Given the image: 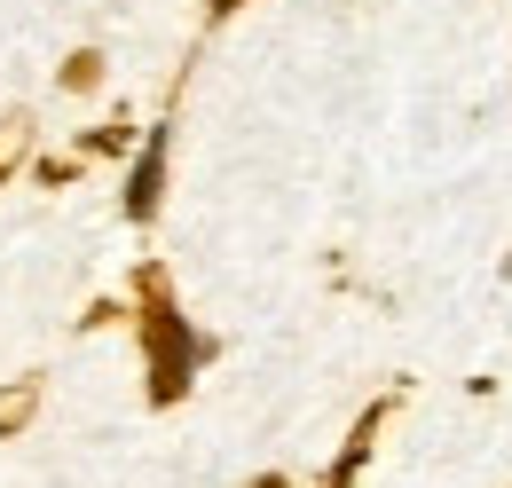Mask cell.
I'll list each match as a JSON object with an SVG mask.
<instances>
[{
  "mask_svg": "<svg viewBox=\"0 0 512 488\" xmlns=\"http://www.w3.org/2000/svg\"><path fill=\"white\" fill-rule=\"evenodd\" d=\"M379 426H386V410H363V418H355V433H347V449L331 457V481H323V488H347L363 465H371V441H379Z\"/></svg>",
  "mask_w": 512,
  "mask_h": 488,
  "instance_id": "3",
  "label": "cell"
},
{
  "mask_svg": "<svg viewBox=\"0 0 512 488\" xmlns=\"http://www.w3.org/2000/svg\"><path fill=\"white\" fill-rule=\"evenodd\" d=\"M32 402H40L32 386H8V394H0V433H16V426H24V418H32Z\"/></svg>",
  "mask_w": 512,
  "mask_h": 488,
  "instance_id": "4",
  "label": "cell"
},
{
  "mask_svg": "<svg viewBox=\"0 0 512 488\" xmlns=\"http://www.w3.org/2000/svg\"><path fill=\"white\" fill-rule=\"evenodd\" d=\"M253 488H292V481H284V473H260V481Z\"/></svg>",
  "mask_w": 512,
  "mask_h": 488,
  "instance_id": "8",
  "label": "cell"
},
{
  "mask_svg": "<svg viewBox=\"0 0 512 488\" xmlns=\"http://www.w3.org/2000/svg\"><path fill=\"white\" fill-rule=\"evenodd\" d=\"M24 134H32L24 119H0V174H8L16 158H24Z\"/></svg>",
  "mask_w": 512,
  "mask_h": 488,
  "instance_id": "6",
  "label": "cell"
},
{
  "mask_svg": "<svg viewBox=\"0 0 512 488\" xmlns=\"http://www.w3.org/2000/svg\"><path fill=\"white\" fill-rule=\"evenodd\" d=\"M166 158H174V134L158 126V134H142V150H134L127 166V221H158V205H166Z\"/></svg>",
  "mask_w": 512,
  "mask_h": 488,
  "instance_id": "2",
  "label": "cell"
},
{
  "mask_svg": "<svg viewBox=\"0 0 512 488\" xmlns=\"http://www.w3.org/2000/svg\"><path fill=\"white\" fill-rule=\"evenodd\" d=\"M205 8H213V16H237V8H245V0H205Z\"/></svg>",
  "mask_w": 512,
  "mask_h": 488,
  "instance_id": "7",
  "label": "cell"
},
{
  "mask_svg": "<svg viewBox=\"0 0 512 488\" xmlns=\"http://www.w3.org/2000/svg\"><path fill=\"white\" fill-rule=\"evenodd\" d=\"M205 355H213V339H205L190 315L174 307V292L150 276V284H142V370H150V402H158V410L182 402L197 386V370H205Z\"/></svg>",
  "mask_w": 512,
  "mask_h": 488,
  "instance_id": "1",
  "label": "cell"
},
{
  "mask_svg": "<svg viewBox=\"0 0 512 488\" xmlns=\"http://www.w3.org/2000/svg\"><path fill=\"white\" fill-rule=\"evenodd\" d=\"M95 79H103V56H95V48H79V56L64 63V87L79 95V87H95Z\"/></svg>",
  "mask_w": 512,
  "mask_h": 488,
  "instance_id": "5",
  "label": "cell"
}]
</instances>
